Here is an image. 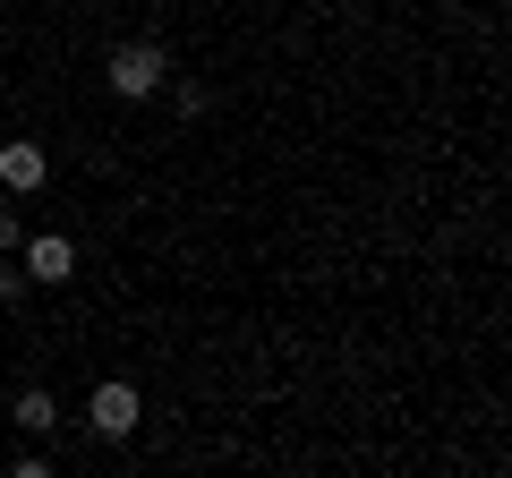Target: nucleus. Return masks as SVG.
<instances>
[{"label": "nucleus", "instance_id": "1", "mask_svg": "<svg viewBox=\"0 0 512 478\" xmlns=\"http://www.w3.org/2000/svg\"><path fill=\"white\" fill-rule=\"evenodd\" d=\"M163 77H171V52H163V43H120V52H111V94H128V103L154 94Z\"/></svg>", "mask_w": 512, "mask_h": 478}, {"label": "nucleus", "instance_id": "2", "mask_svg": "<svg viewBox=\"0 0 512 478\" xmlns=\"http://www.w3.org/2000/svg\"><path fill=\"white\" fill-rule=\"evenodd\" d=\"M137 419H146L137 385H120V376H111V385H94V402H86V427H94V436H128Z\"/></svg>", "mask_w": 512, "mask_h": 478}, {"label": "nucleus", "instance_id": "3", "mask_svg": "<svg viewBox=\"0 0 512 478\" xmlns=\"http://www.w3.org/2000/svg\"><path fill=\"white\" fill-rule=\"evenodd\" d=\"M18 248H26V282H69V274H77V248H69L60 231H43V239H18Z\"/></svg>", "mask_w": 512, "mask_h": 478}, {"label": "nucleus", "instance_id": "4", "mask_svg": "<svg viewBox=\"0 0 512 478\" xmlns=\"http://www.w3.org/2000/svg\"><path fill=\"white\" fill-rule=\"evenodd\" d=\"M0 188H43V146L9 137V146H0Z\"/></svg>", "mask_w": 512, "mask_h": 478}, {"label": "nucleus", "instance_id": "5", "mask_svg": "<svg viewBox=\"0 0 512 478\" xmlns=\"http://www.w3.org/2000/svg\"><path fill=\"white\" fill-rule=\"evenodd\" d=\"M9 419H18L26 436H52V419H60V410H52V393H18V410H9Z\"/></svg>", "mask_w": 512, "mask_h": 478}, {"label": "nucleus", "instance_id": "6", "mask_svg": "<svg viewBox=\"0 0 512 478\" xmlns=\"http://www.w3.org/2000/svg\"><path fill=\"white\" fill-rule=\"evenodd\" d=\"M0 248H18V214L9 205H0Z\"/></svg>", "mask_w": 512, "mask_h": 478}]
</instances>
